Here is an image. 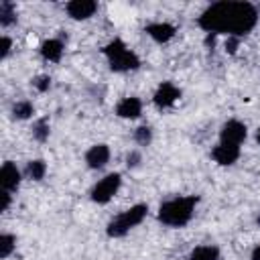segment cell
<instances>
[{"instance_id": "cell-9", "label": "cell", "mask_w": 260, "mask_h": 260, "mask_svg": "<svg viewBox=\"0 0 260 260\" xmlns=\"http://www.w3.org/2000/svg\"><path fill=\"white\" fill-rule=\"evenodd\" d=\"M110 146L108 144H104V142H100V144H93V146H89L87 150H85V165H87V169H91V171H100V169H104L108 162H110Z\"/></svg>"}, {"instance_id": "cell-22", "label": "cell", "mask_w": 260, "mask_h": 260, "mask_svg": "<svg viewBox=\"0 0 260 260\" xmlns=\"http://www.w3.org/2000/svg\"><path fill=\"white\" fill-rule=\"evenodd\" d=\"M32 85H35L37 91L45 93V91L51 87V77H49V75H37V77L32 79Z\"/></svg>"}, {"instance_id": "cell-4", "label": "cell", "mask_w": 260, "mask_h": 260, "mask_svg": "<svg viewBox=\"0 0 260 260\" xmlns=\"http://www.w3.org/2000/svg\"><path fill=\"white\" fill-rule=\"evenodd\" d=\"M148 215V205L146 203H136L128 209H124L122 213L114 215L108 225H106V234L108 238H124L130 230H134L136 225H140Z\"/></svg>"}, {"instance_id": "cell-2", "label": "cell", "mask_w": 260, "mask_h": 260, "mask_svg": "<svg viewBox=\"0 0 260 260\" xmlns=\"http://www.w3.org/2000/svg\"><path fill=\"white\" fill-rule=\"evenodd\" d=\"M197 203H199L197 195H177V197H171V199L160 203L156 217L167 228H185L193 219Z\"/></svg>"}, {"instance_id": "cell-26", "label": "cell", "mask_w": 260, "mask_h": 260, "mask_svg": "<svg viewBox=\"0 0 260 260\" xmlns=\"http://www.w3.org/2000/svg\"><path fill=\"white\" fill-rule=\"evenodd\" d=\"M238 45H240V39H238V37H228V41H225V51H228V53H236Z\"/></svg>"}, {"instance_id": "cell-27", "label": "cell", "mask_w": 260, "mask_h": 260, "mask_svg": "<svg viewBox=\"0 0 260 260\" xmlns=\"http://www.w3.org/2000/svg\"><path fill=\"white\" fill-rule=\"evenodd\" d=\"M250 260H260V246H256V248L252 250V254H250Z\"/></svg>"}, {"instance_id": "cell-11", "label": "cell", "mask_w": 260, "mask_h": 260, "mask_svg": "<svg viewBox=\"0 0 260 260\" xmlns=\"http://www.w3.org/2000/svg\"><path fill=\"white\" fill-rule=\"evenodd\" d=\"M114 112H116L118 118L136 120V118H140V114H142V100L136 98V95H126V98H122V100L116 104Z\"/></svg>"}, {"instance_id": "cell-16", "label": "cell", "mask_w": 260, "mask_h": 260, "mask_svg": "<svg viewBox=\"0 0 260 260\" xmlns=\"http://www.w3.org/2000/svg\"><path fill=\"white\" fill-rule=\"evenodd\" d=\"M47 175V162L43 158H32L24 167V177L30 181H43Z\"/></svg>"}, {"instance_id": "cell-1", "label": "cell", "mask_w": 260, "mask_h": 260, "mask_svg": "<svg viewBox=\"0 0 260 260\" xmlns=\"http://www.w3.org/2000/svg\"><path fill=\"white\" fill-rule=\"evenodd\" d=\"M258 22V8L250 2H213L197 18V24L207 35L244 37Z\"/></svg>"}, {"instance_id": "cell-29", "label": "cell", "mask_w": 260, "mask_h": 260, "mask_svg": "<svg viewBox=\"0 0 260 260\" xmlns=\"http://www.w3.org/2000/svg\"><path fill=\"white\" fill-rule=\"evenodd\" d=\"M256 223H258V225H260V213H258V217H256Z\"/></svg>"}, {"instance_id": "cell-18", "label": "cell", "mask_w": 260, "mask_h": 260, "mask_svg": "<svg viewBox=\"0 0 260 260\" xmlns=\"http://www.w3.org/2000/svg\"><path fill=\"white\" fill-rule=\"evenodd\" d=\"M35 116V106L28 100H20L12 106V118L14 120H28Z\"/></svg>"}, {"instance_id": "cell-15", "label": "cell", "mask_w": 260, "mask_h": 260, "mask_svg": "<svg viewBox=\"0 0 260 260\" xmlns=\"http://www.w3.org/2000/svg\"><path fill=\"white\" fill-rule=\"evenodd\" d=\"M219 248L217 246H213V244H201V246H195L191 252H189V256H187V260H219Z\"/></svg>"}, {"instance_id": "cell-20", "label": "cell", "mask_w": 260, "mask_h": 260, "mask_svg": "<svg viewBox=\"0 0 260 260\" xmlns=\"http://www.w3.org/2000/svg\"><path fill=\"white\" fill-rule=\"evenodd\" d=\"M49 120L47 118H39L35 124H32V138L37 142H45L49 138Z\"/></svg>"}, {"instance_id": "cell-6", "label": "cell", "mask_w": 260, "mask_h": 260, "mask_svg": "<svg viewBox=\"0 0 260 260\" xmlns=\"http://www.w3.org/2000/svg\"><path fill=\"white\" fill-rule=\"evenodd\" d=\"M246 138H248V128H246V124L242 120L232 118V120L223 122L221 128H219V142H223V144L240 146Z\"/></svg>"}, {"instance_id": "cell-10", "label": "cell", "mask_w": 260, "mask_h": 260, "mask_svg": "<svg viewBox=\"0 0 260 260\" xmlns=\"http://www.w3.org/2000/svg\"><path fill=\"white\" fill-rule=\"evenodd\" d=\"M65 12L73 20H87L98 12V2L93 0H71L65 4Z\"/></svg>"}, {"instance_id": "cell-5", "label": "cell", "mask_w": 260, "mask_h": 260, "mask_svg": "<svg viewBox=\"0 0 260 260\" xmlns=\"http://www.w3.org/2000/svg\"><path fill=\"white\" fill-rule=\"evenodd\" d=\"M120 187H122V175H120V173H108L106 177H102V179L91 187L89 199H91L93 203H98V205H106V203H110V201L118 195Z\"/></svg>"}, {"instance_id": "cell-23", "label": "cell", "mask_w": 260, "mask_h": 260, "mask_svg": "<svg viewBox=\"0 0 260 260\" xmlns=\"http://www.w3.org/2000/svg\"><path fill=\"white\" fill-rule=\"evenodd\" d=\"M10 51H12V39H10L8 35H4V37L0 39V59L6 61L8 55H10Z\"/></svg>"}, {"instance_id": "cell-21", "label": "cell", "mask_w": 260, "mask_h": 260, "mask_svg": "<svg viewBox=\"0 0 260 260\" xmlns=\"http://www.w3.org/2000/svg\"><path fill=\"white\" fill-rule=\"evenodd\" d=\"M132 138H134V142L138 144V146H148L150 142H152V128L150 126H138L136 130H134V134H132Z\"/></svg>"}, {"instance_id": "cell-12", "label": "cell", "mask_w": 260, "mask_h": 260, "mask_svg": "<svg viewBox=\"0 0 260 260\" xmlns=\"http://www.w3.org/2000/svg\"><path fill=\"white\" fill-rule=\"evenodd\" d=\"M144 32L154 41V43H158V45H165V43H169L173 37H175V32H177V28L171 24V22H162V20H156V22H150V24H146L144 26Z\"/></svg>"}, {"instance_id": "cell-14", "label": "cell", "mask_w": 260, "mask_h": 260, "mask_svg": "<svg viewBox=\"0 0 260 260\" xmlns=\"http://www.w3.org/2000/svg\"><path fill=\"white\" fill-rule=\"evenodd\" d=\"M39 53H41V57H43L45 61H49V63H59L61 57H63V53H65V43H63L59 37L47 39V41L41 43Z\"/></svg>"}, {"instance_id": "cell-3", "label": "cell", "mask_w": 260, "mask_h": 260, "mask_svg": "<svg viewBox=\"0 0 260 260\" xmlns=\"http://www.w3.org/2000/svg\"><path fill=\"white\" fill-rule=\"evenodd\" d=\"M102 55L106 57L108 65L116 73H126V71H136L140 67V57L128 49V45L122 39H112L102 47Z\"/></svg>"}, {"instance_id": "cell-8", "label": "cell", "mask_w": 260, "mask_h": 260, "mask_svg": "<svg viewBox=\"0 0 260 260\" xmlns=\"http://www.w3.org/2000/svg\"><path fill=\"white\" fill-rule=\"evenodd\" d=\"M22 171L16 167V162L6 160L0 169V191H8V193H16L20 183H22Z\"/></svg>"}, {"instance_id": "cell-28", "label": "cell", "mask_w": 260, "mask_h": 260, "mask_svg": "<svg viewBox=\"0 0 260 260\" xmlns=\"http://www.w3.org/2000/svg\"><path fill=\"white\" fill-rule=\"evenodd\" d=\"M256 144H258V146H260V126H258V128H256Z\"/></svg>"}, {"instance_id": "cell-7", "label": "cell", "mask_w": 260, "mask_h": 260, "mask_svg": "<svg viewBox=\"0 0 260 260\" xmlns=\"http://www.w3.org/2000/svg\"><path fill=\"white\" fill-rule=\"evenodd\" d=\"M179 100H181V89H179L173 81H162V83H158V87L154 89V95H152V104H154L158 110H169V108H173Z\"/></svg>"}, {"instance_id": "cell-19", "label": "cell", "mask_w": 260, "mask_h": 260, "mask_svg": "<svg viewBox=\"0 0 260 260\" xmlns=\"http://www.w3.org/2000/svg\"><path fill=\"white\" fill-rule=\"evenodd\" d=\"M14 250H16V236H12L8 232L0 234V258L6 260Z\"/></svg>"}, {"instance_id": "cell-17", "label": "cell", "mask_w": 260, "mask_h": 260, "mask_svg": "<svg viewBox=\"0 0 260 260\" xmlns=\"http://www.w3.org/2000/svg\"><path fill=\"white\" fill-rule=\"evenodd\" d=\"M18 20V14H16V6L8 0H2L0 2V26L2 28H8L12 24H16Z\"/></svg>"}, {"instance_id": "cell-13", "label": "cell", "mask_w": 260, "mask_h": 260, "mask_svg": "<svg viewBox=\"0 0 260 260\" xmlns=\"http://www.w3.org/2000/svg\"><path fill=\"white\" fill-rule=\"evenodd\" d=\"M211 158H213L217 165H221V167H232V165L240 158V146L217 142V144L211 148Z\"/></svg>"}, {"instance_id": "cell-25", "label": "cell", "mask_w": 260, "mask_h": 260, "mask_svg": "<svg viewBox=\"0 0 260 260\" xmlns=\"http://www.w3.org/2000/svg\"><path fill=\"white\" fill-rule=\"evenodd\" d=\"M0 199H2V203H0V211H8V207H10V203H12V193H8V191H0Z\"/></svg>"}, {"instance_id": "cell-24", "label": "cell", "mask_w": 260, "mask_h": 260, "mask_svg": "<svg viewBox=\"0 0 260 260\" xmlns=\"http://www.w3.org/2000/svg\"><path fill=\"white\" fill-rule=\"evenodd\" d=\"M140 160H142L140 150H130V152L126 154V167H128V169H136V167L140 165Z\"/></svg>"}]
</instances>
